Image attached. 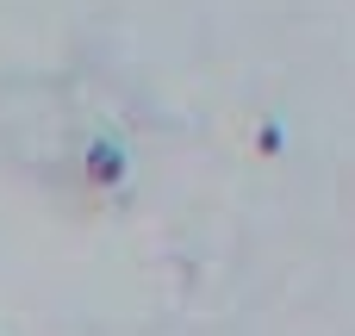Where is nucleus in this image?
I'll return each instance as SVG.
<instances>
[{"mask_svg":"<svg viewBox=\"0 0 355 336\" xmlns=\"http://www.w3.org/2000/svg\"><path fill=\"white\" fill-rule=\"evenodd\" d=\"M87 175H94V181H119V150H112V143H94V150H87Z\"/></svg>","mask_w":355,"mask_h":336,"instance_id":"1","label":"nucleus"}]
</instances>
